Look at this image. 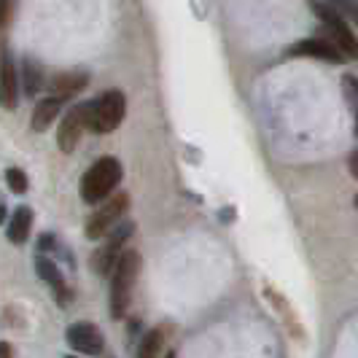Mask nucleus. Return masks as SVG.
Wrapping results in <instances>:
<instances>
[{
	"label": "nucleus",
	"instance_id": "nucleus-1",
	"mask_svg": "<svg viewBox=\"0 0 358 358\" xmlns=\"http://www.w3.org/2000/svg\"><path fill=\"white\" fill-rule=\"evenodd\" d=\"M141 253L138 251H124L119 264L113 267L110 275V315L113 318H124L127 307L132 302V288L138 283V275H141Z\"/></svg>",
	"mask_w": 358,
	"mask_h": 358
},
{
	"label": "nucleus",
	"instance_id": "nucleus-2",
	"mask_svg": "<svg viewBox=\"0 0 358 358\" xmlns=\"http://www.w3.org/2000/svg\"><path fill=\"white\" fill-rule=\"evenodd\" d=\"M119 180H122V162L113 159V157H103V159H97L84 173L81 186H78L81 199L87 205H100L103 199H108L113 194V189L119 186Z\"/></svg>",
	"mask_w": 358,
	"mask_h": 358
},
{
	"label": "nucleus",
	"instance_id": "nucleus-3",
	"mask_svg": "<svg viewBox=\"0 0 358 358\" xmlns=\"http://www.w3.org/2000/svg\"><path fill=\"white\" fill-rule=\"evenodd\" d=\"M313 14L321 19L323 30H326V41L329 43H334V49L345 57V59H358V38L356 33L348 27V22L345 17H340L331 6H326V3H313Z\"/></svg>",
	"mask_w": 358,
	"mask_h": 358
},
{
	"label": "nucleus",
	"instance_id": "nucleus-4",
	"mask_svg": "<svg viewBox=\"0 0 358 358\" xmlns=\"http://www.w3.org/2000/svg\"><path fill=\"white\" fill-rule=\"evenodd\" d=\"M124 113H127L124 94L119 90L103 92V94L94 100V106H92L90 129L94 135H108V132H113L116 127L124 122Z\"/></svg>",
	"mask_w": 358,
	"mask_h": 358
},
{
	"label": "nucleus",
	"instance_id": "nucleus-5",
	"mask_svg": "<svg viewBox=\"0 0 358 358\" xmlns=\"http://www.w3.org/2000/svg\"><path fill=\"white\" fill-rule=\"evenodd\" d=\"M129 208V197L127 194H116L113 199H108L106 205H100L94 213L87 218V237L90 240H100V237H106V234H110L122 221V215H124V210Z\"/></svg>",
	"mask_w": 358,
	"mask_h": 358
},
{
	"label": "nucleus",
	"instance_id": "nucleus-6",
	"mask_svg": "<svg viewBox=\"0 0 358 358\" xmlns=\"http://www.w3.org/2000/svg\"><path fill=\"white\" fill-rule=\"evenodd\" d=\"M94 100H87V103H78L76 108H71L59 124V132H57V143H59V151L71 154L73 148L78 145V138L84 129H90V113Z\"/></svg>",
	"mask_w": 358,
	"mask_h": 358
},
{
	"label": "nucleus",
	"instance_id": "nucleus-7",
	"mask_svg": "<svg viewBox=\"0 0 358 358\" xmlns=\"http://www.w3.org/2000/svg\"><path fill=\"white\" fill-rule=\"evenodd\" d=\"M129 234H132V224H119L113 232L108 234L106 245L94 253V259H92V264H94V269H97L100 275L113 272V267L119 264V259H122V253H124L122 248H124V243L129 240Z\"/></svg>",
	"mask_w": 358,
	"mask_h": 358
},
{
	"label": "nucleus",
	"instance_id": "nucleus-8",
	"mask_svg": "<svg viewBox=\"0 0 358 358\" xmlns=\"http://www.w3.org/2000/svg\"><path fill=\"white\" fill-rule=\"evenodd\" d=\"M65 340L71 345L73 350H78V353H84V356H97V353H103V331L94 326V323H73L71 329H68V334H65Z\"/></svg>",
	"mask_w": 358,
	"mask_h": 358
},
{
	"label": "nucleus",
	"instance_id": "nucleus-9",
	"mask_svg": "<svg viewBox=\"0 0 358 358\" xmlns=\"http://www.w3.org/2000/svg\"><path fill=\"white\" fill-rule=\"evenodd\" d=\"M19 76L14 68V59L11 54L6 52L0 57V106L14 110L19 106Z\"/></svg>",
	"mask_w": 358,
	"mask_h": 358
},
{
	"label": "nucleus",
	"instance_id": "nucleus-10",
	"mask_svg": "<svg viewBox=\"0 0 358 358\" xmlns=\"http://www.w3.org/2000/svg\"><path fill=\"white\" fill-rule=\"evenodd\" d=\"M286 54L288 57H318V59H326V62H345V57L326 38H305V41L294 43Z\"/></svg>",
	"mask_w": 358,
	"mask_h": 358
},
{
	"label": "nucleus",
	"instance_id": "nucleus-11",
	"mask_svg": "<svg viewBox=\"0 0 358 358\" xmlns=\"http://www.w3.org/2000/svg\"><path fill=\"white\" fill-rule=\"evenodd\" d=\"M87 84H90V73L84 71H65L49 78V90L54 92L52 97H59V100H68L73 94L84 92Z\"/></svg>",
	"mask_w": 358,
	"mask_h": 358
},
{
	"label": "nucleus",
	"instance_id": "nucleus-12",
	"mask_svg": "<svg viewBox=\"0 0 358 358\" xmlns=\"http://www.w3.org/2000/svg\"><path fill=\"white\" fill-rule=\"evenodd\" d=\"M36 269L38 275L54 288V294H57V299H59V305H68L71 302L73 294H68V286H65V280H62V272L57 269L52 259H46V256H38L36 259Z\"/></svg>",
	"mask_w": 358,
	"mask_h": 358
},
{
	"label": "nucleus",
	"instance_id": "nucleus-13",
	"mask_svg": "<svg viewBox=\"0 0 358 358\" xmlns=\"http://www.w3.org/2000/svg\"><path fill=\"white\" fill-rule=\"evenodd\" d=\"M30 229H33V210L22 205V208L14 210L11 221H8V240H11L14 245H22V243H27Z\"/></svg>",
	"mask_w": 358,
	"mask_h": 358
},
{
	"label": "nucleus",
	"instance_id": "nucleus-14",
	"mask_svg": "<svg viewBox=\"0 0 358 358\" xmlns=\"http://www.w3.org/2000/svg\"><path fill=\"white\" fill-rule=\"evenodd\" d=\"M65 100H59V97H46V100H41L33 110V119H30V127L36 129V132H43V129H49L54 119H57V113H59V108H62Z\"/></svg>",
	"mask_w": 358,
	"mask_h": 358
},
{
	"label": "nucleus",
	"instance_id": "nucleus-15",
	"mask_svg": "<svg viewBox=\"0 0 358 358\" xmlns=\"http://www.w3.org/2000/svg\"><path fill=\"white\" fill-rule=\"evenodd\" d=\"M41 87H43V68L33 57H24V62H22V92L27 97H36Z\"/></svg>",
	"mask_w": 358,
	"mask_h": 358
},
{
	"label": "nucleus",
	"instance_id": "nucleus-16",
	"mask_svg": "<svg viewBox=\"0 0 358 358\" xmlns=\"http://www.w3.org/2000/svg\"><path fill=\"white\" fill-rule=\"evenodd\" d=\"M162 345H164V334H162L159 329H154V331H148L141 342V348H138V356L141 358H157L162 353Z\"/></svg>",
	"mask_w": 358,
	"mask_h": 358
},
{
	"label": "nucleus",
	"instance_id": "nucleus-17",
	"mask_svg": "<svg viewBox=\"0 0 358 358\" xmlns=\"http://www.w3.org/2000/svg\"><path fill=\"white\" fill-rule=\"evenodd\" d=\"M326 6H331L340 17H350L353 22H358V0H321Z\"/></svg>",
	"mask_w": 358,
	"mask_h": 358
},
{
	"label": "nucleus",
	"instance_id": "nucleus-18",
	"mask_svg": "<svg viewBox=\"0 0 358 358\" xmlns=\"http://www.w3.org/2000/svg\"><path fill=\"white\" fill-rule=\"evenodd\" d=\"M6 183H8V189L14 192V194H24L27 192V176L17 170V167H11V170H6Z\"/></svg>",
	"mask_w": 358,
	"mask_h": 358
},
{
	"label": "nucleus",
	"instance_id": "nucleus-19",
	"mask_svg": "<svg viewBox=\"0 0 358 358\" xmlns=\"http://www.w3.org/2000/svg\"><path fill=\"white\" fill-rule=\"evenodd\" d=\"M342 87H345V94H348L350 106L356 110V129H358V78L356 76H345L342 78Z\"/></svg>",
	"mask_w": 358,
	"mask_h": 358
},
{
	"label": "nucleus",
	"instance_id": "nucleus-20",
	"mask_svg": "<svg viewBox=\"0 0 358 358\" xmlns=\"http://www.w3.org/2000/svg\"><path fill=\"white\" fill-rule=\"evenodd\" d=\"M11 14H14V0H0V33L8 27Z\"/></svg>",
	"mask_w": 358,
	"mask_h": 358
},
{
	"label": "nucleus",
	"instance_id": "nucleus-21",
	"mask_svg": "<svg viewBox=\"0 0 358 358\" xmlns=\"http://www.w3.org/2000/svg\"><path fill=\"white\" fill-rule=\"evenodd\" d=\"M348 170L353 173V178H358V151L350 154V159H348Z\"/></svg>",
	"mask_w": 358,
	"mask_h": 358
},
{
	"label": "nucleus",
	"instance_id": "nucleus-22",
	"mask_svg": "<svg viewBox=\"0 0 358 358\" xmlns=\"http://www.w3.org/2000/svg\"><path fill=\"white\" fill-rule=\"evenodd\" d=\"M0 358H14V348L8 342H0Z\"/></svg>",
	"mask_w": 358,
	"mask_h": 358
},
{
	"label": "nucleus",
	"instance_id": "nucleus-23",
	"mask_svg": "<svg viewBox=\"0 0 358 358\" xmlns=\"http://www.w3.org/2000/svg\"><path fill=\"white\" fill-rule=\"evenodd\" d=\"M52 245H54V237H49V234H43V237H41V251H49Z\"/></svg>",
	"mask_w": 358,
	"mask_h": 358
},
{
	"label": "nucleus",
	"instance_id": "nucleus-24",
	"mask_svg": "<svg viewBox=\"0 0 358 358\" xmlns=\"http://www.w3.org/2000/svg\"><path fill=\"white\" fill-rule=\"evenodd\" d=\"M6 221V205H0V224Z\"/></svg>",
	"mask_w": 358,
	"mask_h": 358
},
{
	"label": "nucleus",
	"instance_id": "nucleus-25",
	"mask_svg": "<svg viewBox=\"0 0 358 358\" xmlns=\"http://www.w3.org/2000/svg\"><path fill=\"white\" fill-rule=\"evenodd\" d=\"M164 358H176V353H167V356H164Z\"/></svg>",
	"mask_w": 358,
	"mask_h": 358
},
{
	"label": "nucleus",
	"instance_id": "nucleus-26",
	"mask_svg": "<svg viewBox=\"0 0 358 358\" xmlns=\"http://www.w3.org/2000/svg\"><path fill=\"white\" fill-rule=\"evenodd\" d=\"M356 208H358V194H356Z\"/></svg>",
	"mask_w": 358,
	"mask_h": 358
},
{
	"label": "nucleus",
	"instance_id": "nucleus-27",
	"mask_svg": "<svg viewBox=\"0 0 358 358\" xmlns=\"http://www.w3.org/2000/svg\"><path fill=\"white\" fill-rule=\"evenodd\" d=\"M68 358H76V356H68Z\"/></svg>",
	"mask_w": 358,
	"mask_h": 358
}]
</instances>
